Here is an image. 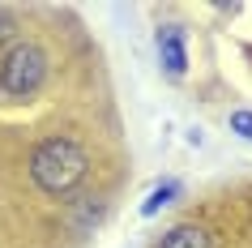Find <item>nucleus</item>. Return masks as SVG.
<instances>
[{
    "instance_id": "obj_1",
    "label": "nucleus",
    "mask_w": 252,
    "mask_h": 248,
    "mask_svg": "<svg viewBox=\"0 0 252 248\" xmlns=\"http://www.w3.org/2000/svg\"><path fill=\"white\" fill-rule=\"evenodd\" d=\"M86 171H90V154L81 150V142L73 137H43L34 145V154H30V180L34 188L47 197H68L86 180Z\"/></svg>"
},
{
    "instance_id": "obj_2",
    "label": "nucleus",
    "mask_w": 252,
    "mask_h": 248,
    "mask_svg": "<svg viewBox=\"0 0 252 248\" xmlns=\"http://www.w3.org/2000/svg\"><path fill=\"white\" fill-rule=\"evenodd\" d=\"M47 81V52L39 43H13L0 56V94L4 99H34Z\"/></svg>"
},
{
    "instance_id": "obj_4",
    "label": "nucleus",
    "mask_w": 252,
    "mask_h": 248,
    "mask_svg": "<svg viewBox=\"0 0 252 248\" xmlns=\"http://www.w3.org/2000/svg\"><path fill=\"white\" fill-rule=\"evenodd\" d=\"M158 248H214V235L197 222H180L158 240Z\"/></svg>"
},
{
    "instance_id": "obj_7",
    "label": "nucleus",
    "mask_w": 252,
    "mask_h": 248,
    "mask_svg": "<svg viewBox=\"0 0 252 248\" xmlns=\"http://www.w3.org/2000/svg\"><path fill=\"white\" fill-rule=\"evenodd\" d=\"M13 30H17L13 13H9V9H0V43H4V39H13Z\"/></svg>"
},
{
    "instance_id": "obj_5",
    "label": "nucleus",
    "mask_w": 252,
    "mask_h": 248,
    "mask_svg": "<svg viewBox=\"0 0 252 248\" xmlns=\"http://www.w3.org/2000/svg\"><path fill=\"white\" fill-rule=\"evenodd\" d=\"M175 197H180V180H162L158 188H154V193H150L146 201H141V218H154V214H158L162 206H171Z\"/></svg>"
},
{
    "instance_id": "obj_3",
    "label": "nucleus",
    "mask_w": 252,
    "mask_h": 248,
    "mask_svg": "<svg viewBox=\"0 0 252 248\" xmlns=\"http://www.w3.org/2000/svg\"><path fill=\"white\" fill-rule=\"evenodd\" d=\"M154 43H158V60L162 69H167V77H184L188 73V47H184V30L180 26H158V35H154Z\"/></svg>"
},
{
    "instance_id": "obj_6",
    "label": "nucleus",
    "mask_w": 252,
    "mask_h": 248,
    "mask_svg": "<svg viewBox=\"0 0 252 248\" xmlns=\"http://www.w3.org/2000/svg\"><path fill=\"white\" fill-rule=\"evenodd\" d=\"M231 133H239L244 142H252V111H231Z\"/></svg>"
}]
</instances>
